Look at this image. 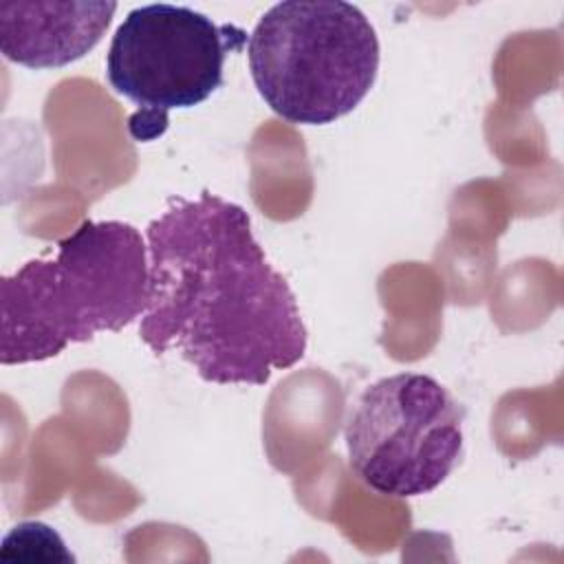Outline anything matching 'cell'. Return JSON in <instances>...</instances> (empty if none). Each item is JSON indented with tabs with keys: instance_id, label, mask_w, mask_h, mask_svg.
<instances>
[{
	"instance_id": "obj_1",
	"label": "cell",
	"mask_w": 564,
	"mask_h": 564,
	"mask_svg": "<svg viewBox=\"0 0 564 564\" xmlns=\"http://www.w3.org/2000/svg\"><path fill=\"white\" fill-rule=\"evenodd\" d=\"M141 341L207 383L262 386L308 346L295 293L269 262L245 207L218 194L170 198L145 227Z\"/></svg>"
},
{
	"instance_id": "obj_2",
	"label": "cell",
	"mask_w": 564,
	"mask_h": 564,
	"mask_svg": "<svg viewBox=\"0 0 564 564\" xmlns=\"http://www.w3.org/2000/svg\"><path fill=\"white\" fill-rule=\"evenodd\" d=\"M148 302V242L123 220H84L55 253L0 282V364L57 357L97 333H119Z\"/></svg>"
},
{
	"instance_id": "obj_3",
	"label": "cell",
	"mask_w": 564,
	"mask_h": 564,
	"mask_svg": "<svg viewBox=\"0 0 564 564\" xmlns=\"http://www.w3.org/2000/svg\"><path fill=\"white\" fill-rule=\"evenodd\" d=\"M251 79L282 119L333 123L352 112L379 73V40L344 0H286L262 13L247 44Z\"/></svg>"
},
{
	"instance_id": "obj_4",
	"label": "cell",
	"mask_w": 564,
	"mask_h": 564,
	"mask_svg": "<svg viewBox=\"0 0 564 564\" xmlns=\"http://www.w3.org/2000/svg\"><path fill=\"white\" fill-rule=\"evenodd\" d=\"M463 423L465 408L434 377H383L357 397L346 419L350 469L381 496L430 494L463 456Z\"/></svg>"
},
{
	"instance_id": "obj_5",
	"label": "cell",
	"mask_w": 564,
	"mask_h": 564,
	"mask_svg": "<svg viewBox=\"0 0 564 564\" xmlns=\"http://www.w3.org/2000/svg\"><path fill=\"white\" fill-rule=\"evenodd\" d=\"M245 31L218 26L209 15L183 4H143L117 26L108 55L106 79L141 110L130 119L137 141L165 130L167 112L194 108L225 82V59L240 48Z\"/></svg>"
},
{
	"instance_id": "obj_6",
	"label": "cell",
	"mask_w": 564,
	"mask_h": 564,
	"mask_svg": "<svg viewBox=\"0 0 564 564\" xmlns=\"http://www.w3.org/2000/svg\"><path fill=\"white\" fill-rule=\"evenodd\" d=\"M117 2H0V51L20 66L62 68L93 51Z\"/></svg>"
}]
</instances>
